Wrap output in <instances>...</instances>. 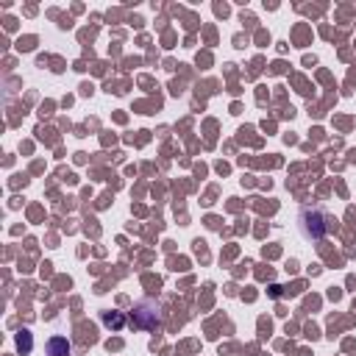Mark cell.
<instances>
[{
  "mask_svg": "<svg viewBox=\"0 0 356 356\" xmlns=\"http://www.w3.org/2000/svg\"><path fill=\"white\" fill-rule=\"evenodd\" d=\"M300 231L312 239H323L331 231V217L323 209H303L300 212Z\"/></svg>",
  "mask_w": 356,
  "mask_h": 356,
  "instance_id": "cell-1",
  "label": "cell"
},
{
  "mask_svg": "<svg viewBox=\"0 0 356 356\" xmlns=\"http://www.w3.org/2000/svg\"><path fill=\"white\" fill-rule=\"evenodd\" d=\"M104 323H106V326H115V329H120V326H123V318H120L117 312H104Z\"/></svg>",
  "mask_w": 356,
  "mask_h": 356,
  "instance_id": "cell-4",
  "label": "cell"
},
{
  "mask_svg": "<svg viewBox=\"0 0 356 356\" xmlns=\"http://www.w3.org/2000/svg\"><path fill=\"white\" fill-rule=\"evenodd\" d=\"M134 323L139 329H154L159 326V307H154V303H139V307L134 309Z\"/></svg>",
  "mask_w": 356,
  "mask_h": 356,
  "instance_id": "cell-2",
  "label": "cell"
},
{
  "mask_svg": "<svg viewBox=\"0 0 356 356\" xmlns=\"http://www.w3.org/2000/svg\"><path fill=\"white\" fill-rule=\"evenodd\" d=\"M17 345H20V351H31V334L23 331V334L17 337Z\"/></svg>",
  "mask_w": 356,
  "mask_h": 356,
  "instance_id": "cell-5",
  "label": "cell"
},
{
  "mask_svg": "<svg viewBox=\"0 0 356 356\" xmlns=\"http://www.w3.org/2000/svg\"><path fill=\"white\" fill-rule=\"evenodd\" d=\"M70 342L64 340V337H54L47 342V356H70Z\"/></svg>",
  "mask_w": 356,
  "mask_h": 356,
  "instance_id": "cell-3",
  "label": "cell"
}]
</instances>
